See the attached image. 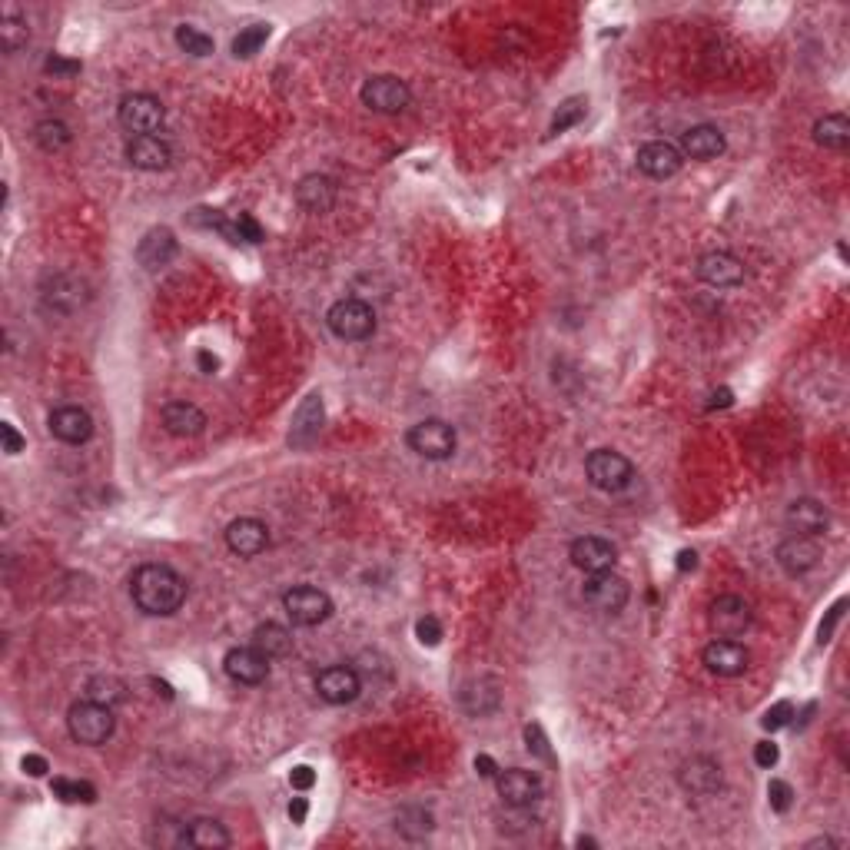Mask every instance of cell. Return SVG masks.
Listing matches in <instances>:
<instances>
[{
    "mask_svg": "<svg viewBox=\"0 0 850 850\" xmlns=\"http://www.w3.org/2000/svg\"><path fill=\"white\" fill-rule=\"evenodd\" d=\"M359 100L376 113H402L412 103V90L402 77L376 74L369 77L359 90Z\"/></svg>",
    "mask_w": 850,
    "mask_h": 850,
    "instance_id": "8",
    "label": "cell"
},
{
    "mask_svg": "<svg viewBox=\"0 0 850 850\" xmlns=\"http://www.w3.org/2000/svg\"><path fill=\"white\" fill-rule=\"evenodd\" d=\"M289 784H293L296 791H309V787L316 784V771L309 764H299V767L289 771Z\"/></svg>",
    "mask_w": 850,
    "mask_h": 850,
    "instance_id": "49",
    "label": "cell"
},
{
    "mask_svg": "<svg viewBox=\"0 0 850 850\" xmlns=\"http://www.w3.org/2000/svg\"><path fill=\"white\" fill-rule=\"evenodd\" d=\"M841 615H844V601H837V605L831 608V615H827V621H821V631H817V635H821V645H824V641H831L834 625L841 621Z\"/></svg>",
    "mask_w": 850,
    "mask_h": 850,
    "instance_id": "52",
    "label": "cell"
},
{
    "mask_svg": "<svg viewBox=\"0 0 850 850\" xmlns=\"http://www.w3.org/2000/svg\"><path fill=\"white\" fill-rule=\"evenodd\" d=\"M681 787L691 794H714L721 787V764L714 758H691L681 767Z\"/></svg>",
    "mask_w": 850,
    "mask_h": 850,
    "instance_id": "28",
    "label": "cell"
},
{
    "mask_svg": "<svg viewBox=\"0 0 850 850\" xmlns=\"http://www.w3.org/2000/svg\"><path fill=\"white\" fill-rule=\"evenodd\" d=\"M113 728H117V718H113V708L100 701H77L74 708L67 711V731L77 744H87V748H100L113 738Z\"/></svg>",
    "mask_w": 850,
    "mask_h": 850,
    "instance_id": "2",
    "label": "cell"
},
{
    "mask_svg": "<svg viewBox=\"0 0 850 850\" xmlns=\"http://www.w3.org/2000/svg\"><path fill=\"white\" fill-rule=\"evenodd\" d=\"M326 326H329V333L342 342H362L376 333V313H372L369 303L349 296V299L333 303V309L326 313Z\"/></svg>",
    "mask_w": 850,
    "mask_h": 850,
    "instance_id": "3",
    "label": "cell"
},
{
    "mask_svg": "<svg viewBox=\"0 0 850 850\" xmlns=\"http://www.w3.org/2000/svg\"><path fill=\"white\" fill-rule=\"evenodd\" d=\"M814 140L824 150H847L850 143V120L844 113H827L814 123Z\"/></svg>",
    "mask_w": 850,
    "mask_h": 850,
    "instance_id": "32",
    "label": "cell"
},
{
    "mask_svg": "<svg viewBox=\"0 0 850 850\" xmlns=\"http://www.w3.org/2000/svg\"><path fill=\"white\" fill-rule=\"evenodd\" d=\"M316 691L319 698L326 704H352L359 698L362 691V681L352 668L346 665H333V668H323L316 675Z\"/></svg>",
    "mask_w": 850,
    "mask_h": 850,
    "instance_id": "19",
    "label": "cell"
},
{
    "mask_svg": "<svg viewBox=\"0 0 850 850\" xmlns=\"http://www.w3.org/2000/svg\"><path fill=\"white\" fill-rule=\"evenodd\" d=\"M495 787H499V797L515 811H525L532 807L538 797H542V777L535 771H525V767H512V771H502L495 777Z\"/></svg>",
    "mask_w": 850,
    "mask_h": 850,
    "instance_id": "12",
    "label": "cell"
},
{
    "mask_svg": "<svg viewBox=\"0 0 850 850\" xmlns=\"http://www.w3.org/2000/svg\"><path fill=\"white\" fill-rule=\"evenodd\" d=\"M323 422H326V406L323 399L316 396H306L303 402H299L296 416H293V429H289V445L293 449H306V445H313L319 439V432H323Z\"/></svg>",
    "mask_w": 850,
    "mask_h": 850,
    "instance_id": "20",
    "label": "cell"
},
{
    "mask_svg": "<svg viewBox=\"0 0 850 850\" xmlns=\"http://www.w3.org/2000/svg\"><path fill=\"white\" fill-rule=\"evenodd\" d=\"M253 648H259L269 661L286 658L293 651V631L276 625V621H266V625H256L253 631Z\"/></svg>",
    "mask_w": 850,
    "mask_h": 850,
    "instance_id": "31",
    "label": "cell"
},
{
    "mask_svg": "<svg viewBox=\"0 0 850 850\" xmlns=\"http://www.w3.org/2000/svg\"><path fill=\"white\" fill-rule=\"evenodd\" d=\"M708 625L721 638H741L754 625V611L741 595H718L708 608Z\"/></svg>",
    "mask_w": 850,
    "mask_h": 850,
    "instance_id": "10",
    "label": "cell"
},
{
    "mask_svg": "<svg viewBox=\"0 0 850 850\" xmlns=\"http://www.w3.org/2000/svg\"><path fill=\"white\" fill-rule=\"evenodd\" d=\"M44 303L60 313H74L77 306H84V283L74 273H57L50 276V286L44 289Z\"/></svg>",
    "mask_w": 850,
    "mask_h": 850,
    "instance_id": "29",
    "label": "cell"
},
{
    "mask_svg": "<svg viewBox=\"0 0 850 850\" xmlns=\"http://www.w3.org/2000/svg\"><path fill=\"white\" fill-rule=\"evenodd\" d=\"M47 74H80V60H67V57H47Z\"/></svg>",
    "mask_w": 850,
    "mask_h": 850,
    "instance_id": "50",
    "label": "cell"
},
{
    "mask_svg": "<svg viewBox=\"0 0 850 850\" xmlns=\"http://www.w3.org/2000/svg\"><path fill=\"white\" fill-rule=\"evenodd\" d=\"M160 419H163V429L176 435V439H193V435H200L206 429L203 409H196L193 402H167Z\"/></svg>",
    "mask_w": 850,
    "mask_h": 850,
    "instance_id": "26",
    "label": "cell"
},
{
    "mask_svg": "<svg viewBox=\"0 0 850 850\" xmlns=\"http://www.w3.org/2000/svg\"><path fill=\"white\" fill-rule=\"evenodd\" d=\"M585 110H588V100L585 97H572V100H565L562 107H558V113L552 117V127H548V133H565V130H572L575 123H582L585 120Z\"/></svg>",
    "mask_w": 850,
    "mask_h": 850,
    "instance_id": "39",
    "label": "cell"
},
{
    "mask_svg": "<svg viewBox=\"0 0 850 850\" xmlns=\"http://www.w3.org/2000/svg\"><path fill=\"white\" fill-rule=\"evenodd\" d=\"M475 771L482 777H499V764H495L489 754H479V758H475Z\"/></svg>",
    "mask_w": 850,
    "mask_h": 850,
    "instance_id": "55",
    "label": "cell"
},
{
    "mask_svg": "<svg viewBox=\"0 0 850 850\" xmlns=\"http://www.w3.org/2000/svg\"><path fill=\"white\" fill-rule=\"evenodd\" d=\"M196 366H200V372H206V376H213V372L220 369V359H216L210 349H200L196 352Z\"/></svg>",
    "mask_w": 850,
    "mask_h": 850,
    "instance_id": "53",
    "label": "cell"
},
{
    "mask_svg": "<svg viewBox=\"0 0 850 850\" xmlns=\"http://www.w3.org/2000/svg\"><path fill=\"white\" fill-rule=\"evenodd\" d=\"M236 230H240V240L243 243H263V226H259L250 213H240L236 216Z\"/></svg>",
    "mask_w": 850,
    "mask_h": 850,
    "instance_id": "45",
    "label": "cell"
},
{
    "mask_svg": "<svg viewBox=\"0 0 850 850\" xmlns=\"http://www.w3.org/2000/svg\"><path fill=\"white\" fill-rule=\"evenodd\" d=\"M163 117H167V110H163V103L153 97V93H127V97L120 100V107H117L120 127L130 130V133H137V137L160 130Z\"/></svg>",
    "mask_w": 850,
    "mask_h": 850,
    "instance_id": "9",
    "label": "cell"
},
{
    "mask_svg": "<svg viewBox=\"0 0 850 850\" xmlns=\"http://www.w3.org/2000/svg\"><path fill=\"white\" fill-rule=\"evenodd\" d=\"M817 562H821V545H817L814 535H797L794 532L777 545V565H781L791 578H801L807 572H814Z\"/></svg>",
    "mask_w": 850,
    "mask_h": 850,
    "instance_id": "14",
    "label": "cell"
},
{
    "mask_svg": "<svg viewBox=\"0 0 850 850\" xmlns=\"http://www.w3.org/2000/svg\"><path fill=\"white\" fill-rule=\"evenodd\" d=\"M266 40H269V24L243 27L240 34H236V40H233V57H253V54H259V47H263Z\"/></svg>",
    "mask_w": 850,
    "mask_h": 850,
    "instance_id": "41",
    "label": "cell"
},
{
    "mask_svg": "<svg viewBox=\"0 0 850 850\" xmlns=\"http://www.w3.org/2000/svg\"><path fill=\"white\" fill-rule=\"evenodd\" d=\"M525 741H528V751L538 754V758H552V751H548V741H545V731L538 728V724H528L525 728Z\"/></svg>",
    "mask_w": 850,
    "mask_h": 850,
    "instance_id": "46",
    "label": "cell"
},
{
    "mask_svg": "<svg viewBox=\"0 0 850 850\" xmlns=\"http://www.w3.org/2000/svg\"><path fill=\"white\" fill-rule=\"evenodd\" d=\"M226 548L240 558H256L269 548V528L259 518H236L226 525Z\"/></svg>",
    "mask_w": 850,
    "mask_h": 850,
    "instance_id": "17",
    "label": "cell"
},
{
    "mask_svg": "<svg viewBox=\"0 0 850 850\" xmlns=\"http://www.w3.org/2000/svg\"><path fill=\"white\" fill-rule=\"evenodd\" d=\"M409 449L419 455V459H429V462H445L455 455V445H459V435L449 422L442 419H425L419 425H412L409 435H406Z\"/></svg>",
    "mask_w": 850,
    "mask_h": 850,
    "instance_id": "5",
    "label": "cell"
},
{
    "mask_svg": "<svg viewBox=\"0 0 850 850\" xmlns=\"http://www.w3.org/2000/svg\"><path fill=\"white\" fill-rule=\"evenodd\" d=\"M186 844L196 850H223L230 847V831L216 817H196L186 824Z\"/></svg>",
    "mask_w": 850,
    "mask_h": 850,
    "instance_id": "30",
    "label": "cell"
},
{
    "mask_svg": "<svg viewBox=\"0 0 850 850\" xmlns=\"http://www.w3.org/2000/svg\"><path fill=\"white\" fill-rule=\"evenodd\" d=\"M694 565H698V555H694V552H681V555H678V568H681V572H688V568H694Z\"/></svg>",
    "mask_w": 850,
    "mask_h": 850,
    "instance_id": "56",
    "label": "cell"
},
{
    "mask_svg": "<svg viewBox=\"0 0 850 850\" xmlns=\"http://www.w3.org/2000/svg\"><path fill=\"white\" fill-rule=\"evenodd\" d=\"M787 525L794 528L797 535H824L827 525H831V515L817 499H794L787 505Z\"/></svg>",
    "mask_w": 850,
    "mask_h": 850,
    "instance_id": "27",
    "label": "cell"
},
{
    "mask_svg": "<svg viewBox=\"0 0 850 850\" xmlns=\"http://www.w3.org/2000/svg\"><path fill=\"white\" fill-rule=\"evenodd\" d=\"M130 595L143 615L150 618H170L183 608L186 601V582L173 572L170 565L147 562L140 565L130 578Z\"/></svg>",
    "mask_w": 850,
    "mask_h": 850,
    "instance_id": "1",
    "label": "cell"
},
{
    "mask_svg": "<svg viewBox=\"0 0 850 850\" xmlns=\"http://www.w3.org/2000/svg\"><path fill=\"white\" fill-rule=\"evenodd\" d=\"M50 791L54 797H60L64 804H93L97 801V787L87 781H70V777H54L50 781Z\"/></svg>",
    "mask_w": 850,
    "mask_h": 850,
    "instance_id": "37",
    "label": "cell"
},
{
    "mask_svg": "<svg viewBox=\"0 0 850 850\" xmlns=\"http://www.w3.org/2000/svg\"><path fill=\"white\" fill-rule=\"evenodd\" d=\"M416 638L422 641L425 648H435L442 641V625H439V618L435 615H425V618H419L416 621Z\"/></svg>",
    "mask_w": 850,
    "mask_h": 850,
    "instance_id": "44",
    "label": "cell"
},
{
    "mask_svg": "<svg viewBox=\"0 0 850 850\" xmlns=\"http://www.w3.org/2000/svg\"><path fill=\"white\" fill-rule=\"evenodd\" d=\"M694 273H698L701 283H708L714 289H734L744 283V263L728 250L704 253L698 259V266H694Z\"/></svg>",
    "mask_w": 850,
    "mask_h": 850,
    "instance_id": "13",
    "label": "cell"
},
{
    "mask_svg": "<svg viewBox=\"0 0 850 850\" xmlns=\"http://www.w3.org/2000/svg\"><path fill=\"white\" fill-rule=\"evenodd\" d=\"M0 439H4V452H7V455H20V452H24V435H20L10 422L0 425Z\"/></svg>",
    "mask_w": 850,
    "mask_h": 850,
    "instance_id": "48",
    "label": "cell"
},
{
    "mask_svg": "<svg viewBox=\"0 0 850 850\" xmlns=\"http://www.w3.org/2000/svg\"><path fill=\"white\" fill-rule=\"evenodd\" d=\"M582 598H585L588 608L605 611V615H618V611L628 605L631 588H628L625 578L615 575V572L608 568V572H592V575L585 578Z\"/></svg>",
    "mask_w": 850,
    "mask_h": 850,
    "instance_id": "7",
    "label": "cell"
},
{
    "mask_svg": "<svg viewBox=\"0 0 850 850\" xmlns=\"http://www.w3.org/2000/svg\"><path fill=\"white\" fill-rule=\"evenodd\" d=\"M724 133L718 127H711V123H698V127L684 130L681 137V157H691V160H714L724 153Z\"/></svg>",
    "mask_w": 850,
    "mask_h": 850,
    "instance_id": "24",
    "label": "cell"
},
{
    "mask_svg": "<svg viewBox=\"0 0 850 850\" xmlns=\"http://www.w3.org/2000/svg\"><path fill=\"white\" fill-rule=\"evenodd\" d=\"M34 140L44 153H60L70 147V127L64 120H40L34 127Z\"/></svg>",
    "mask_w": 850,
    "mask_h": 850,
    "instance_id": "34",
    "label": "cell"
},
{
    "mask_svg": "<svg viewBox=\"0 0 850 850\" xmlns=\"http://www.w3.org/2000/svg\"><path fill=\"white\" fill-rule=\"evenodd\" d=\"M176 236L167 230V226H157V230H150L143 240L137 243V259L143 269H150V273H157V269L170 266L176 259Z\"/></svg>",
    "mask_w": 850,
    "mask_h": 850,
    "instance_id": "22",
    "label": "cell"
},
{
    "mask_svg": "<svg viewBox=\"0 0 850 850\" xmlns=\"http://www.w3.org/2000/svg\"><path fill=\"white\" fill-rule=\"evenodd\" d=\"M286 618L299 628H316L333 615V598L313 585H296L283 595Z\"/></svg>",
    "mask_w": 850,
    "mask_h": 850,
    "instance_id": "6",
    "label": "cell"
},
{
    "mask_svg": "<svg viewBox=\"0 0 850 850\" xmlns=\"http://www.w3.org/2000/svg\"><path fill=\"white\" fill-rule=\"evenodd\" d=\"M306 814H309L306 797H293V801H289V817H293V824H303Z\"/></svg>",
    "mask_w": 850,
    "mask_h": 850,
    "instance_id": "54",
    "label": "cell"
},
{
    "mask_svg": "<svg viewBox=\"0 0 850 850\" xmlns=\"http://www.w3.org/2000/svg\"><path fill=\"white\" fill-rule=\"evenodd\" d=\"M568 558H572L575 568H582L585 575L592 572H608L618 558V548L601 535H582L568 545Z\"/></svg>",
    "mask_w": 850,
    "mask_h": 850,
    "instance_id": "15",
    "label": "cell"
},
{
    "mask_svg": "<svg viewBox=\"0 0 850 850\" xmlns=\"http://www.w3.org/2000/svg\"><path fill=\"white\" fill-rule=\"evenodd\" d=\"M87 698L113 708V704H120L123 698H127V684H123L120 678H113V675H97V678L87 681Z\"/></svg>",
    "mask_w": 850,
    "mask_h": 850,
    "instance_id": "36",
    "label": "cell"
},
{
    "mask_svg": "<svg viewBox=\"0 0 850 850\" xmlns=\"http://www.w3.org/2000/svg\"><path fill=\"white\" fill-rule=\"evenodd\" d=\"M791 718H794V704H791V701H777L774 708L764 711L761 728H764V731H781V728H787V724H791Z\"/></svg>",
    "mask_w": 850,
    "mask_h": 850,
    "instance_id": "42",
    "label": "cell"
},
{
    "mask_svg": "<svg viewBox=\"0 0 850 850\" xmlns=\"http://www.w3.org/2000/svg\"><path fill=\"white\" fill-rule=\"evenodd\" d=\"M585 475H588V482H592L598 492L615 495V492H625L628 485L635 482V465H631L621 452L595 449L585 459Z\"/></svg>",
    "mask_w": 850,
    "mask_h": 850,
    "instance_id": "4",
    "label": "cell"
},
{
    "mask_svg": "<svg viewBox=\"0 0 850 850\" xmlns=\"http://www.w3.org/2000/svg\"><path fill=\"white\" fill-rule=\"evenodd\" d=\"M701 661H704V668H708L711 675H718V678H738V675H744V671H748L751 655H748V648H744L741 641H734V638H714L711 645L701 651Z\"/></svg>",
    "mask_w": 850,
    "mask_h": 850,
    "instance_id": "11",
    "label": "cell"
},
{
    "mask_svg": "<svg viewBox=\"0 0 850 850\" xmlns=\"http://www.w3.org/2000/svg\"><path fill=\"white\" fill-rule=\"evenodd\" d=\"M396 831L402 837L419 841V837H425L432 831V814L422 811V807H406V811H399V817H396Z\"/></svg>",
    "mask_w": 850,
    "mask_h": 850,
    "instance_id": "38",
    "label": "cell"
},
{
    "mask_svg": "<svg viewBox=\"0 0 850 850\" xmlns=\"http://www.w3.org/2000/svg\"><path fill=\"white\" fill-rule=\"evenodd\" d=\"M127 160H130V167L157 173V170L170 167L173 153H170V147L160 137H153V133H143V137H133L127 143Z\"/></svg>",
    "mask_w": 850,
    "mask_h": 850,
    "instance_id": "23",
    "label": "cell"
},
{
    "mask_svg": "<svg viewBox=\"0 0 850 850\" xmlns=\"http://www.w3.org/2000/svg\"><path fill=\"white\" fill-rule=\"evenodd\" d=\"M176 47L186 50L190 57H210L213 54V37L196 27H176Z\"/></svg>",
    "mask_w": 850,
    "mask_h": 850,
    "instance_id": "40",
    "label": "cell"
},
{
    "mask_svg": "<svg viewBox=\"0 0 850 850\" xmlns=\"http://www.w3.org/2000/svg\"><path fill=\"white\" fill-rule=\"evenodd\" d=\"M50 432H54V439L67 445H84L93 435V419L80 406H60L50 412Z\"/></svg>",
    "mask_w": 850,
    "mask_h": 850,
    "instance_id": "21",
    "label": "cell"
},
{
    "mask_svg": "<svg viewBox=\"0 0 850 850\" xmlns=\"http://www.w3.org/2000/svg\"><path fill=\"white\" fill-rule=\"evenodd\" d=\"M223 668L236 684H250V688L253 684H263L269 678V658L253 645H240V648L226 651Z\"/></svg>",
    "mask_w": 850,
    "mask_h": 850,
    "instance_id": "16",
    "label": "cell"
},
{
    "mask_svg": "<svg viewBox=\"0 0 850 850\" xmlns=\"http://www.w3.org/2000/svg\"><path fill=\"white\" fill-rule=\"evenodd\" d=\"M635 160H638V170L645 176H651V180H671V176H675L681 170V163H684L681 150L675 147V143H668V140L645 143V147L638 150Z\"/></svg>",
    "mask_w": 850,
    "mask_h": 850,
    "instance_id": "18",
    "label": "cell"
},
{
    "mask_svg": "<svg viewBox=\"0 0 850 850\" xmlns=\"http://www.w3.org/2000/svg\"><path fill=\"white\" fill-rule=\"evenodd\" d=\"M20 767H24V774H30V777H44L50 771V764H47L44 754H27V758L20 761Z\"/></svg>",
    "mask_w": 850,
    "mask_h": 850,
    "instance_id": "51",
    "label": "cell"
},
{
    "mask_svg": "<svg viewBox=\"0 0 850 850\" xmlns=\"http://www.w3.org/2000/svg\"><path fill=\"white\" fill-rule=\"evenodd\" d=\"M27 40H30L27 20L17 10H4V17H0V47L7 54H17L20 47H27Z\"/></svg>",
    "mask_w": 850,
    "mask_h": 850,
    "instance_id": "35",
    "label": "cell"
},
{
    "mask_svg": "<svg viewBox=\"0 0 850 850\" xmlns=\"http://www.w3.org/2000/svg\"><path fill=\"white\" fill-rule=\"evenodd\" d=\"M718 406H731V392H728V389L714 392V399H711V409H718Z\"/></svg>",
    "mask_w": 850,
    "mask_h": 850,
    "instance_id": "57",
    "label": "cell"
},
{
    "mask_svg": "<svg viewBox=\"0 0 850 850\" xmlns=\"http://www.w3.org/2000/svg\"><path fill=\"white\" fill-rule=\"evenodd\" d=\"M296 203L309 213H329L336 206V183L323 173H309L296 186Z\"/></svg>",
    "mask_w": 850,
    "mask_h": 850,
    "instance_id": "25",
    "label": "cell"
},
{
    "mask_svg": "<svg viewBox=\"0 0 850 850\" xmlns=\"http://www.w3.org/2000/svg\"><path fill=\"white\" fill-rule=\"evenodd\" d=\"M777 758H781V751H777L774 741H761L758 748H754V764L764 767V771H771V767L777 764Z\"/></svg>",
    "mask_w": 850,
    "mask_h": 850,
    "instance_id": "47",
    "label": "cell"
},
{
    "mask_svg": "<svg viewBox=\"0 0 850 850\" xmlns=\"http://www.w3.org/2000/svg\"><path fill=\"white\" fill-rule=\"evenodd\" d=\"M502 704V694L499 688H495L492 681H479V684H465L462 688V708L475 714V718H485V714H492L495 708Z\"/></svg>",
    "mask_w": 850,
    "mask_h": 850,
    "instance_id": "33",
    "label": "cell"
},
{
    "mask_svg": "<svg viewBox=\"0 0 850 850\" xmlns=\"http://www.w3.org/2000/svg\"><path fill=\"white\" fill-rule=\"evenodd\" d=\"M767 801H771V807H774L777 814H787V811H791V804H794L791 784L781 781V777H774V781L767 784Z\"/></svg>",
    "mask_w": 850,
    "mask_h": 850,
    "instance_id": "43",
    "label": "cell"
}]
</instances>
